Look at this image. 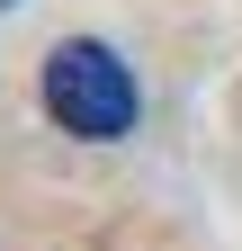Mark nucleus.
Listing matches in <instances>:
<instances>
[{"label":"nucleus","instance_id":"nucleus-1","mask_svg":"<svg viewBox=\"0 0 242 251\" xmlns=\"http://www.w3.org/2000/svg\"><path fill=\"white\" fill-rule=\"evenodd\" d=\"M45 117L63 126V135H81V144L135 135L144 90H135V72H126V54L99 45V36H63V45L45 54Z\"/></svg>","mask_w":242,"mask_h":251},{"label":"nucleus","instance_id":"nucleus-2","mask_svg":"<svg viewBox=\"0 0 242 251\" xmlns=\"http://www.w3.org/2000/svg\"><path fill=\"white\" fill-rule=\"evenodd\" d=\"M0 9H18V0H0Z\"/></svg>","mask_w":242,"mask_h":251}]
</instances>
